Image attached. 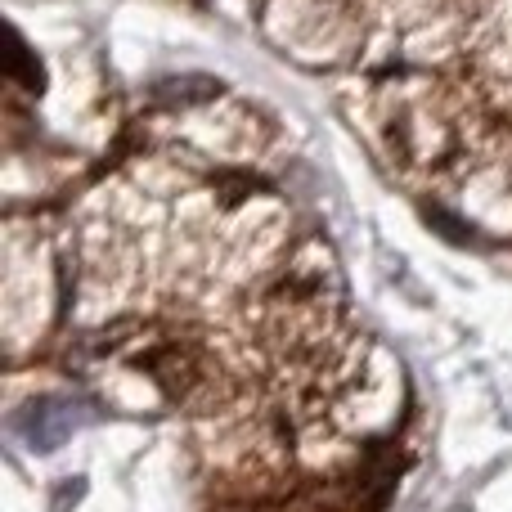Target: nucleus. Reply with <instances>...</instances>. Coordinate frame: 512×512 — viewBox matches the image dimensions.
Returning <instances> with one entry per match:
<instances>
[{
  "label": "nucleus",
  "mask_w": 512,
  "mask_h": 512,
  "mask_svg": "<svg viewBox=\"0 0 512 512\" xmlns=\"http://www.w3.org/2000/svg\"><path fill=\"white\" fill-rule=\"evenodd\" d=\"M252 131L216 104L140 131L63 212L50 310L72 369L176 427L203 512H382L405 373Z\"/></svg>",
  "instance_id": "1"
}]
</instances>
